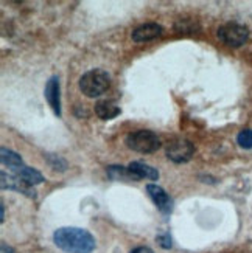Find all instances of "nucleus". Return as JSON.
<instances>
[{
  "label": "nucleus",
  "mask_w": 252,
  "mask_h": 253,
  "mask_svg": "<svg viewBox=\"0 0 252 253\" xmlns=\"http://www.w3.org/2000/svg\"><path fill=\"white\" fill-rule=\"evenodd\" d=\"M0 154H2V156H0V159H2V163L5 165V167H8L9 169L19 172L22 168L25 167L24 162H22V157L19 156L17 152L11 151V149H6V148H2Z\"/></svg>",
  "instance_id": "obj_12"
},
{
  "label": "nucleus",
  "mask_w": 252,
  "mask_h": 253,
  "mask_svg": "<svg viewBox=\"0 0 252 253\" xmlns=\"http://www.w3.org/2000/svg\"><path fill=\"white\" fill-rule=\"evenodd\" d=\"M174 28H176L179 33H196V31L200 30V25L196 24L195 20H190V19H181Z\"/></svg>",
  "instance_id": "obj_14"
},
{
  "label": "nucleus",
  "mask_w": 252,
  "mask_h": 253,
  "mask_svg": "<svg viewBox=\"0 0 252 253\" xmlns=\"http://www.w3.org/2000/svg\"><path fill=\"white\" fill-rule=\"evenodd\" d=\"M147 193L162 213H165V214L171 213L173 199L168 196V193L162 188V186H159L156 183H150V185H147Z\"/></svg>",
  "instance_id": "obj_6"
},
{
  "label": "nucleus",
  "mask_w": 252,
  "mask_h": 253,
  "mask_svg": "<svg viewBox=\"0 0 252 253\" xmlns=\"http://www.w3.org/2000/svg\"><path fill=\"white\" fill-rule=\"evenodd\" d=\"M46 98L47 103L51 107L53 114L59 117L61 115V93H59V80L58 76H51L46 85Z\"/></svg>",
  "instance_id": "obj_8"
},
{
  "label": "nucleus",
  "mask_w": 252,
  "mask_h": 253,
  "mask_svg": "<svg viewBox=\"0 0 252 253\" xmlns=\"http://www.w3.org/2000/svg\"><path fill=\"white\" fill-rule=\"evenodd\" d=\"M238 145L245 149H252V129H243L237 137Z\"/></svg>",
  "instance_id": "obj_15"
},
{
  "label": "nucleus",
  "mask_w": 252,
  "mask_h": 253,
  "mask_svg": "<svg viewBox=\"0 0 252 253\" xmlns=\"http://www.w3.org/2000/svg\"><path fill=\"white\" fill-rule=\"evenodd\" d=\"M125 143L129 149L142 152V154L154 152L160 148V138L157 137V134H154L152 130H145V129L128 134L125 138Z\"/></svg>",
  "instance_id": "obj_3"
},
{
  "label": "nucleus",
  "mask_w": 252,
  "mask_h": 253,
  "mask_svg": "<svg viewBox=\"0 0 252 253\" xmlns=\"http://www.w3.org/2000/svg\"><path fill=\"white\" fill-rule=\"evenodd\" d=\"M0 177H2V190H13V191H17V193H24L28 197H35L36 196L35 190H33L30 185H27L20 177H17V175L6 174L5 171H2Z\"/></svg>",
  "instance_id": "obj_7"
},
{
  "label": "nucleus",
  "mask_w": 252,
  "mask_h": 253,
  "mask_svg": "<svg viewBox=\"0 0 252 253\" xmlns=\"http://www.w3.org/2000/svg\"><path fill=\"white\" fill-rule=\"evenodd\" d=\"M162 31H163V28L159 24H144L133 31V41L147 42L151 39H156L162 35Z\"/></svg>",
  "instance_id": "obj_10"
},
{
  "label": "nucleus",
  "mask_w": 252,
  "mask_h": 253,
  "mask_svg": "<svg viewBox=\"0 0 252 253\" xmlns=\"http://www.w3.org/2000/svg\"><path fill=\"white\" fill-rule=\"evenodd\" d=\"M131 253H154V252H152L150 247H137V249H134Z\"/></svg>",
  "instance_id": "obj_18"
},
{
  "label": "nucleus",
  "mask_w": 252,
  "mask_h": 253,
  "mask_svg": "<svg viewBox=\"0 0 252 253\" xmlns=\"http://www.w3.org/2000/svg\"><path fill=\"white\" fill-rule=\"evenodd\" d=\"M111 85V76L101 69L86 72L80 78V90L87 98H97L103 95Z\"/></svg>",
  "instance_id": "obj_2"
},
{
  "label": "nucleus",
  "mask_w": 252,
  "mask_h": 253,
  "mask_svg": "<svg viewBox=\"0 0 252 253\" xmlns=\"http://www.w3.org/2000/svg\"><path fill=\"white\" fill-rule=\"evenodd\" d=\"M157 241H159L160 246H162L163 249H170V247H171V238H170V235H168V233L157 236Z\"/></svg>",
  "instance_id": "obj_17"
},
{
  "label": "nucleus",
  "mask_w": 252,
  "mask_h": 253,
  "mask_svg": "<svg viewBox=\"0 0 252 253\" xmlns=\"http://www.w3.org/2000/svg\"><path fill=\"white\" fill-rule=\"evenodd\" d=\"M16 175H17V177H20L22 180H24V182H25L27 185H30V186L38 185V183H42V182H44V175H42L39 171L33 169V168H30V167H24Z\"/></svg>",
  "instance_id": "obj_13"
},
{
  "label": "nucleus",
  "mask_w": 252,
  "mask_h": 253,
  "mask_svg": "<svg viewBox=\"0 0 252 253\" xmlns=\"http://www.w3.org/2000/svg\"><path fill=\"white\" fill-rule=\"evenodd\" d=\"M47 159H49V162H50V165H51V168L53 169H59V171H65V168H67V163H65V160H62L61 157H58V156H53V154H47L46 156Z\"/></svg>",
  "instance_id": "obj_16"
},
{
  "label": "nucleus",
  "mask_w": 252,
  "mask_h": 253,
  "mask_svg": "<svg viewBox=\"0 0 252 253\" xmlns=\"http://www.w3.org/2000/svg\"><path fill=\"white\" fill-rule=\"evenodd\" d=\"M120 107L112 100H101L95 104V114L101 120H112L117 115H120Z\"/></svg>",
  "instance_id": "obj_11"
},
{
  "label": "nucleus",
  "mask_w": 252,
  "mask_h": 253,
  "mask_svg": "<svg viewBox=\"0 0 252 253\" xmlns=\"http://www.w3.org/2000/svg\"><path fill=\"white\" fill-rule=\"evenodd\" d=\"M3 219H5V205H3V202H2V217H0V221L3 222Z\"/></svg>",
  "instance_id": "obj_20"
},
{
  "label": "nucleus",
  "mask_w": 252,
  "mask_h": 253,
  "mask_svg": "<svg viewBox=\"0 0 252 253\" xmlns=\"http://www.w3.org/2000/svg\"><path fill=\"white\" fill-rule=\"evenodd\" d=\"M128 171L133 174V177L136 180L142 179H150V180H157L159 179V171L156 168L150 167L147 163L142 162H133L128 165Z\"/></svg>",
  "instance_id": "obj_9"
},
{
  "label": "nucleus",
  "mask_w": 252,
  "mask_h": 253,
  "mask_svg": "<svg viewBox=\"0 0 252 253\" xmlns=\"http://www.w3.org/2000/svg\"><path fill=\"white\" fill-rule=\"evenodd\" d=\"M2 253H14V250L11 249L6 243H2Z\"/></svg>",
  "instance_id": "obj_19"
},
{
  "label": "nucleus",
  "mask_w": 252,
  "mask_h": 253,
  "mask_svg": "<svg viewBox=\"0 0 252 253\" xmlns=\"http://www.w3.org/2000/svg\"><path fill=\"white\" fill-rule=\"evenodd\" d=\"M218 38L229 47H242L249 38V30L237 22H227L218 28Z\"/></svg>",
  "instance_id": "obj_4"
},
{
  "label": "nucleus",
  "mask_w": 252,
  "mask_h": 253,
  "mask_svg": "<svg viewBox=\"0 0 252 253\" xmlns=\"http://www.w3.org/2000/svg\"><path fill=\"white\" fill-rule=\"evenodd\" d=\"M53 241L67 253H92L95 250V238L87 230L76 227L58 228L53 233Z\"/></svg>",
  "instance_id": "obj_1"
},
{
  "label": "nucleus",
  "mask_w": 252,
  "mask_h": 253,
  "mask_svg": "<svg viewBox=\"0 0 252 253\" xmlns=\"http://www.w3.org/2000/svg\"><path fill=\"white\" fill-rule=\"evenodd\" d=\"M195 154L193 143L185 138H173L167 143V157L174 163H187Z\"/></svg>",
  "instance_id": "obj_5"
}]
</instances>
